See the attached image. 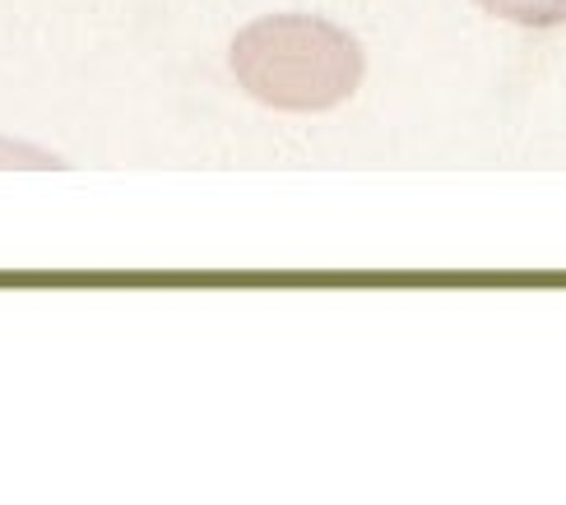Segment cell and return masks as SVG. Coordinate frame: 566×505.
Instances as JSON below:
<instances>
[{"instance_id": "obj_1", "label": "cell", "mask_w": 566, "mask_h": 505, "mask_svg": "<svg viewBox=\"0 0 566 505\" xmlns=\"http://www.w3.org/2000/svg\"><path fill=\"white\" fill-rule=\"evenodd\" d=\"M232 75L274 112H329L363 88L367 56L348 29L316 14L251 19L228 46Z\"/></svg>"}, {"instance_id": "obj_2", "label": "cell", "mask_w": 566, "mask_h": 505, "mask_svg": "<svg viewBox=\"0 0 566 505\" xmlns=\"http://www.w3.org/2000/svg\"><path fill=\"white\" fill-rule=\"evenodd\" d=\"M492 19H506L515 29H557L566 23V0H474Z\"/></svg>"}, {"instance_id": "obj_3", "label": "cell", "mask_w": 566, "mask_h": 505, "mask_svg": "<svg viewBox=\"0 0 566 505\" xmlns=\"http://www.w3.org/2000/svg\"><path fill=\"white\" fill-rule=\"evenodd\" d=\"M0 167H65V158H61V154L38 149V144L0 139Z\"/></svg>"}]
</instances>
